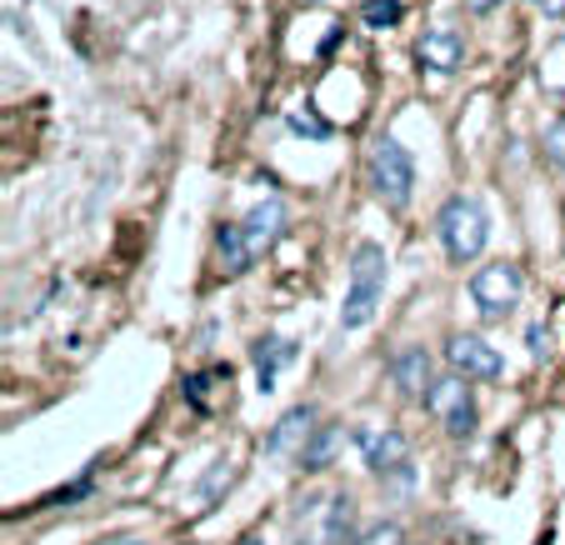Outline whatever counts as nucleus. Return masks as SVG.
Here are the masks:
<instances>
[{
    "label": "nucleus",
    "mask_w": 565,
    "mask_h": 545,
    "mask_svg": "<svg viewBox=\"0 0 565 545\" xmlns=\"http://www.w3.org/2000/svg\"><path fill=\"white\" fill-rule=\"evenodd\" d=\"M381 290H385V250L375 241H361L351 256V290H345V306H341L345 331H361L371 321L375 306H381Z\"/></svg>",
    "instance_id": "nucleus-2"
},
{
    "label": "nucleus",
    "mask_w": 565,
    "mask_h": 545,
    "mask_svg": "<svg viewBox=\"0 0 565 545\" xmlns=\"http://www.w3.org/2000/svg\"><path fill=\"white\" fill-rule=\"evenodd\" d=\"M401 15H406V6H401V0H365V6H361V21L371 25V31H391Z\"/></svg>",
    "instance_id": "nucleus-17"
},
{
    "label": "nucleus",
    "mask_w": 565,
    "mask_h": 545,
    "mask_svg": "<svg viewBox=\"0 0 565 545\" xmlns=\"http://www.w3.org/2000/svg\"><path fill=\"white\" fill-rule=\"evenodd\" d=\"M355 545H406V531H401L395 521H381V525H371Z\"/></svg>",
    "instance_id": "nucleus-20"
},
{
    "label": "nucleus",
    "mask_w": 565,
    "mask_h": 545,
    "mask_svg": "<svg viewBox=\"0 0 565 545\" xmlns=\"http://www.w3.org/2000/svg\"><path fill=\"white\" fill-rule=\"evenodd\" d=\"M241 545H260V541H241Z\"/></svg>",
    "instance_id": "nucleus-25"
},
{
    "label": "nucleus",
    "mask_w": 565,
    "mask_h": 545,
    "mask_svg": "<svg viewBox=\"0 0 565 545\" xmlns=\"http://www.w3.org/2000/svg\"><path fill=\"white\" fill-rule=\"evenodd\" d=\"M345 430L341 426H316L306 440V450H300V471H326V466H335V450H341Z\"/></svg>",
    "instance_id": "nucleus-13"
},
{
    "label": "nucleus",
    "mask_w": 565,
    "mask_h": 545,
    "mask_svg": "<svg viewBox=\"0 0 565 545\" xmlns=\"http://www.w3.org/2000/svg\"><path fill=\"white\" fill-rule=\"evenodd\" d=\"M241 231H246L250 250H256V256H266V250L286 236V201H276V195H270V201H260L256 211L241 221Z\"/></svg>",
    "instance_id": "nucleus-8"
},
{
    "label": "nucleus",
    "mask_w": 565,
    "mask_h": 545,
    "mask_svg": "<svg viewBox=\"0 0 565 545\" xmlns=\"http://www.w3.org/2000/svg\"><path fill=\"white\" fill-rule=\"evenodd\" d=\"M430 416L440 420V430L456 440H466L470 430H476V400H470V381L466 375H440L436 385H430V396H426Z\"/></svg>",
    "instance_id": "nucleus-5"
},
{
    "label": "nucleus",
    "mask_w": 565,
    "mask_h": 545,
    "mask_svg": "<svg viewBox=\"0 0 565 545\" xmlns=\"http://www.w3.org/2000/svg\"><path fill=\"white\" fill-rule=\"evenodd\" d=\"M361 450H365V466L375 475H406L411 471V450L401 430H361Z\"/></svg>",
    "instance_id": "nucleus-7"
},
{
    "label": "nucleus",
    "mask_w": 565,
    "mask_h": 545,
    "mask_svg": "<svg viewBox=\"0 0 565 545\" xmlns=\"http://www.w3.org/2000/svg\"><path fill=\"white\" fill-rule=\"evenodd\" d=\"M416 55H420V65H430L436 75H450L466 61V45H460V35L450 31V25H440V31H430L426 41L416 45Z\"/></svg>",
    "instance_id": "nucleus-11"
},
{
    "label": "nucleus",
    "mask_w": 565,
    "mask_h": 545,
    "mask_svg": "<svg viewBox=\"0 0 565 545\" xmlns=\"http://www.w3.org/2000/svg\"><path fill=\"white\" fill-rule=\"evenodd\" d=\"M286 120H290V130H300V136H316V140H326V136H331V126H326V120H320V116H316V110H310V106H306V110L296 106V110H290Z\"/></svg>",
    "instance_id": "nucleus-19"
},
{
    "label": "nucleus",
    "mask_w": 565,
    "mask_h": 545,
    "mask_svg": "<svg viewBox=\"0 0 565 545\" xmlns=\"http://www.w3.org/2000/svg\"><path fill=\"white\" fill-rule=\"evenodd\" d=\"M310 430H316V410L310 406H296V410H286V416L276 420V430H270V440H266V450L270 456H290V450H306V440H310Z\"/></svg>",
    "instance_id": "nucleus-10"
},
{
    "label": "nucleus",
    "mask_w": 565,
    "mask_h": 545,
    "mask_svg": "<svg viewBox=\"0 0 565 545\" xmlns=\"http://www.w3.org/2000/svg\"><path fill=\"white\" fill-rule=\"evenodd\" d=\"M535 6H541L551 21H561V15H565V0H535Z\"/></svg>",
    "instance_id": "nucleus-21"
},
{
    "label": "nucleus",
    "mask_w": 565,
    "mask_h": 545,
    "mask_svg": "<svg viewBox=\"0 0 565 545\" xmlns=\"http://www.w3.org/2000/svg\"><path fill=\"white\" fill-rule=\"evenodd\" d=\"M365 175H371V191L381 195L391 211H406L411 195H416V165H411L406 146L401 140H375L371 161H365Z\"/></svg>",
    "instance_id": "nucleus-3"
},
{
    "label": "nucleus",
    "mask_w": 565,
    "mask_h": 545,
    "mask_svg": "<svg viewBox=\"0 0 565 545\" xmlns=\"http://www.w3.org/2000/svg\"><path fill=\"white\" fill-rule=\"evenodd\" d=\"M446 365L456 375H466V381H495V375L505 371L501 351L486 345L480 335H450L446 341Z\"/></svg>",
    "instance_id": "nucleus-6"
},
{
    "label": "nucleus",
    "mask_w": 565,
    "mask_h": 545,
    "mask_svg": "<svg viewBox=\"0 0 565 545\" xmlns=\"http://www.w3.org/2000/svg\"><path fill=\"white\" fill-rule=\"evenodd\" d=\"M256 375H260V391H276V375L286 371L290 361H296V341H286V335H266V341H256Z\"/></svg>",
    "instance_id": "nucleus-12"
},
{
    "label": "nucleus",
    "mask_w": 565,
    "mask_h": 545,
    "mask_svg": "<svg viewBox=\"0 0 565 545\" xmlns=\"http://www.w3.org/2000/svg\"><path fill=\"white\" fill-rule=\"evenodd\" d=\"M531 355H545V331L541 325H531Z\"/></svg>",
    "instance_id": "nucleus-22"
},
{
    "label": "nucleus",
    "mask_w": 565,
    "mask_h": 545,
    "mask_svg": "<svg viewBox=\"0 0 565 545\" xmlns=\"http://www.w3.org/2000/svg\"><path fill=\"white\" fill-rule=\"evenodd\" d=\"M215 250H221L225 276H241V270H250V260H256V250H250V241H246L241 225H221V231H215Z\"/></svg>",
    "instance_id": "nucleus-14"
},
{
    "label": "nucleus",
    "mask_w": 565,
    "mask_h": 545,
    "mask_svg": "<svg viewBox=\"0 0 565 545\" xmlns=\"http://www.w3.org/2000/svg\"><path fill=\"white\" fill-rule=\"evenodd\" d=\"M541 86L555 90V96H565V35L545 45V55H541Z\"/></svg>",
    "instance_id": "nucleus-16"
},
{
    "label": "nucleus",
    "mask_w": 565,
    "mask_h": 545,
    "mask_svg": "<svg viewBox=\"0 0 565 545\" xmlns=\"http://www.w3.org/2000/svg\"><path fill=\"white\" fill-rule=\"evenodd\" d=\"M355 535V501L351 495H331V505H326V525H320V545H351Z\"/></svg>",
    "instance_id": "nucleus-15"
},
{
    "label": "nucleus",
    "mask_w": 565,
    "mask_h": 545,
    "mask_svg": "<svg viewBox=\"0 0 565 545\" xmlns=\"http://www.w3.org/2000/svg\"><path fill=\"white\" fill-rule=\"evenodd\" d=\"M391 381L401 385V396H430V355L426 345H406L391 355Z\"/></svg>",
    "instance_id": "nucleus-9"
},
{
    "label": "nucleus",
    "mask_w": 565,
    "mask_h": 545,
    "mask_svg": "<svg viewBox=\"0 0 565 545\" xmlns=\"http://www.w3.org/2000/svg\"><path fill=\"white\" fill-rule=\"evenodd\" d=\"M436 236H440V246H446V256L456 260V266H466V260H476L480 250H486V241H491V221H486L480 201H470V195H450L436 215Z\"/></svg>",
    "instance_id": "nucleus-1"
},
{
    "label": "nucleus",
    "mask_w": 565,
    "mask_h": 545,
    "mask_svg": "<svg viewBox=\"0 0 565 545\" xmlns=\"http://www.w3.org/2000/svg\"><path fill=\"white\" fill-rule=\"evenodd\" d=\"M466 6H470V11H480V15H486V11H495L501 0H466Z\"/></svg>",
    "instance_id": "nucleus-23"
},
{
    "label": "nucleus",
    "mask_w": 565,
    "mask_h": 545,
    "mask_svg": "<svg viewBox=\"0 0 565 545\" xmlns=\"http://www.w3.org/2000/svg\"><path fill=\"white\" fill-rule=\"evenodd\" d=\"M521 290H525V276H521V266H511V260L480 266L476 276H470V300L480 306V316H486V321H501L505 310L521 300Z\"/></svg>",
    "instance_id": "nucleus-4"
},
{
    "label": "nucleus",
    "mask_w": 565,
    "mask_h": 545,
    "mask_svg": "<svg viewBox=\"0 0 565 545\" xmlns=\"http://www.w3.org/2000/svg\"><path fill=\"white\" fill-rule=\"evenodd\" d=\"M100 545H146V541H130V535H116V541H100Z\"/></svg>",
    "instance_id": "nucleus-24"
},
{
    "label": "nucleus",
    "mask_w": 565,
    "mask_h": 545,
    "mask_svg": "<svg viewBox=\"0 0 565 545\" xmlns=\"http://www.w3.org/2000/svg\"><path fill=\"white\" fill-rule=\"evenodd\" d=\"M541 146H545V161L551 165H561L565 171V120L555 116V120H545V130H541Z\"/></svg>",
    "instance_id": "nucleus-18"
}]
</instances>
